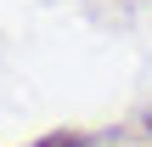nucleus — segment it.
<instances>
[{
	"label": "nucleus",
	"instance_id": "nucleus-1",
	"mask_svg": "<svg viewBox=\"0 0 152 147\" xmlns=\"http://www.w3.org/2000/svg\"><path fill=\"white\" fill-rule=\"evenodd\" d=\"M28 147H90L85 130H45V136H34Z\"/></svg>",
	"mask_w": 152,
	"mask_h": 147
}]
</instances>
